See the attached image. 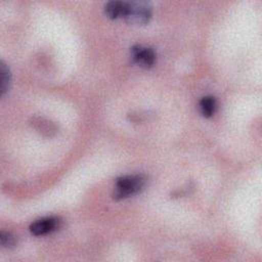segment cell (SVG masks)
<instances>
[{
	"label": "cell",
	"instance_id": "6da1fadb",
	"mask_svg": "<svg viewBox=\"0 0 262 262\" xmlns=\"http://www.w3.org/2000/svg\"><path fill=\"white\" fill-rule=\"evenodd\" d=\"M145 178L142 175H127L116 182L114 198L124 199L138 192L144 185Z\"/></svg>",
	"mask_w": 262,
	"mask_h": 262
},
{
	"label": "cell",
	"instance_id": "7a4b0ae2",
	"mask_svg": "<svg viewBox=\"0 0 262 262\" xmlns=\"http://www.w3.org/2000/svg\"><path fill=\"white\" fill-rule=\"evenodd\" d=\"M150 6L146 2H127L125 18L133 25H144L150 18Z\"/></svg>",
	"mask_w": 262,
	"mask_h": 262
},
{
	"label": "cell",
	"instance_id": "3957f363",
	"mask_svg": "<svg viewBox=\"0 0 262 262\" xmlns=\"http://www.w3.org/2000/svg\"><path fill=\"white\" fill-rule=\"evenodd\" d=\"M131 57L134 62L142 68H150L156 60V53L151 48H143L135 45L131 48Z\"/></svg>",
	"mask_w": 262,
	"mask_h": 262
},
{
	"label": "cell",
	"instance_id": "277c9868",
	"mask_svg": "<svg viewBox=\"0 0 262 262\" xmlns=\"http://www.w3.org/2000/svg\"><path fill=\"white\" fill-rule=\"evenodd\" d=\"M60 220L56 217H45L33 222L30 226V231L34 235H44L58 228Z\"/></svg>",
	"mask_w": 262,
	"mask_h": 262
},
{
	"label": "cell",
	"instance_id": "5b68a950",
	"mask_svg": "<svg viewBox=\"0 0 262 262\" xmlns=\"http://www.w3.org/2000/svg\"><path fill=\"white\" fill-rule=\"evenodd\" d=\"M127 9V2L123 1H110L105 4L104 10L108 17L118 18L124 17Z\"/></svg>",
	"mask_w": 262,
	"mask_h": 262
},
{
	"label": "cell",
	"instance_id": "8992f818",
	"mask_svg": "<svg viewBox=\"0 0 262 262\" xmlns=\"http://www.w3.org/2000/svg\"><path fill=\"white\" fill-rule=\"evenodd\" d=\"M200 108L205 117H211L216 110V100L213 96H205L200 102Z\"/></svg>",
	"mask_w": 262,
	"mask_h": 262
},
{
	"label": "cell",
	"instance_id": "52a82bcc",
	"mask_svg": "<svg viewBox=\"0 0 262 262\" xmlns=\"http://www.w3.org/2000/svg\"><path fill=\"white\" fill-rule=\"evenodd\" d=\"M0 73H1V93L4 94L6 92V90L8 89V85H9V80H10V76H9V71L6 68V66L2 62L1 63V69H0Z\"/></svg>",
	"mask_w": 262,
	"mask_h": 262
},
{
	"label": "cell",
	"instance_id": "ba28073f",
	"mask_svg": "<svg viewBox=\"0 0 262 262\" xmlns=\"http://www.w3.org/2000/svg\"><path fill=\"white\" fill-rule=\"evenodd\" d=\"M0 241H1V245L5 248H12L16 245V239L15 236L12 235L10 232H5V231H1L0 233Z\"/></svg>",
	"mask_w": 262,
	"mask_h": 262
}]
</instances>
